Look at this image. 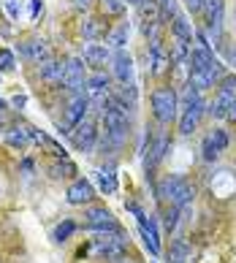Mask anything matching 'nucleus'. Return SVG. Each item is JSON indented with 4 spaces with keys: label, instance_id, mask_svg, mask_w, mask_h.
Returning a JSON list of instances; mask_svg holds the SVG:
<instances>
[{
    "label": "nucleus",
    "instance_id": "obj_25",
    "mask_svg": "<svg viewBox=\"0 0 236 263\" xmlns=\"http://www.w3.org/2000/svg\"><path fill=\"white\" fill-rule=\"evenodd\" d=\"M231 103H233V101L228 98V95L217 92V98L209 103V114L214 117V120H225V114H228V106H231Z\"/></svg>",
    "mask_w": 236,
    "mask_h": 263
},
{
    "label": "nucleus",
    "instance_id": "obj_13",
    "mask_svg": "<svg viewBox=\"0 0 236 263\" xmlns=\"http://www.w3.org/2000/svg\"><path fill=\"white\" fill-rule=\"evenodd\" d=\"M139 231H141V239H144L147 250H150L152 255L157 258V255H160V233H157L155 220H152V217L147 220V214H144V217L139 220Z\"/></svg>",
    "mask_w": 236,
    "mask_h": 263
},
{
    "label": "nucleus",
    "instance_id": "obj_32",
    "mask_svg": "<svg viewBox=\"0 0 236 263\" xmlns=\"http://www.w3.org/2000/svg\"><path fill=\"white\" fill-rule=\"evenodd\" d=\"M179 206H174V203H171V206L169 209H166V217H163V226H166V231H174L176 228V222H179Z\"/></svg>",
    "mask_w": 236,
    "mask_h": 263
},
{
    "label": "nucleus",
    "instance_id": "obj_38",
    "mask_svg": "<svg viewBox=\"0 0 236 263\" xmlns=\"http://www.w3.org/2000/svg\"><path fill=\"white\" fill-rule=\"evenodd\" d=\"M225 120H231V122H236V101L228 106V114H225Z\"/></svg>",
    "mask_w": 236,
    "mask_h": 263
},
{
    "label": "nucleus",
    "instance_id": "obj_27",
    "mask_svg": "<svg viewBox=\"0 0 236 263\" xmlns=\"http://www.w3.org/2000/svg\"><path fill=\"white\" fill-rule=\"evenodd\" d=\"M160 3V22H174L179 11H176V0H157Z\"/></svg>",
    "mask_w": 236,
    "mask_h": 263
},
{
    "label": "nucleus",
    "instance_id": "obj_14",
    "mask_svg": "<svg viewBox=\"0 0 236 263\" xmlns=\"http://www.w3.org/2000/svg\"><path fill=\"white\" fill-rule=\"evenodd\" d=\"M93 198H95V190L87 179H74V184L68 187V203H74V206H84Z\"/></svg>",
    "mask_w": 236,
    "mask_h": 263
},
{
    "label": "nucleus",
    "instance_id": "obj_28",
    "mask_svg": "<svg viewBox=\"0 0 236 263\" xmlns=\"http://www.w3.org/2000/svg\"><path fill=\"white\" fill-rule=\"evenodd\" d=\"M217 92H223V95H228L231 101H236V73L223 76V79H220V90H217Z\"/></svg>",
    "mask_w": 236,
    "mask_h": 263
},
{
    "label": "nucleus",
    "instance_id": "obj_9",
    "mask_svg": "<svg viewBox=\"0 0 236 263\" xmlns=\"http://www.w3.org/2000/svg\"><path fill=\"white\" fill-rule=\"evenodd\" d=\"M84 63L79 60V57H71V60L65 63V79H63V87L68 92H79L84 90Z\"/></svg>",
    "mask_w": 236,
    "mask_h": 263
},
{
    "label": "nucleus",
    "instance_id": "obj_19",
    "mask_svg": "<svg viewBox=\"0 0 236 263\" xmlns=\"http://www.w3.org/2000/svg\"><path fill=\"white\" fill-rule=\"evenodd\" d=\"M41 79H46V82H52V84H63V79H65V63H60V60H44L41 63Z\"/></svg>",
    "mask_w": 236,
    "mask_h": 263
},
{
    "label": "nucleus",
    "instance_id": "obj_29",
    "mask_svg": "<svg viewBox=\"0 0 236 263\" xmlns=\"http://www.w3.org/2000/svg\"><path fill=\"white\" fill-rule=\"evenodd\" d=\"M74 231H76V226H74L71 220H65V222H60V226H57V228L52 231V239H55V241H65Z\"/></svg>",
    "mask_w": 236,
    "mask_h": 263
},
{
    "label": "nucleus",
    "instance_id": "obj_34",
    "mask_svg": "<svg viewBox=\"0 0 236 263\" xmlns=\"http://www.w3.org/2000/svg\"><path fill=\"white\" fill-rule=\"evenodd\" d=\"M0 71H14V54L8 49H0Z\"/></svg>",
    "mask_w": 236,
    "mask_h": 263
},
{
    "label": "nucleus",
    "instance_id": "obj_36",
    "mask_svg": "<svg viewBox=\"0 0 236 263\" xmlns=\"http://www.w3.org/2000/svg\"><path fill=\"white\" fill-rule=\"evenodd\" d=\"M44 11V6H41V0H30V16L38 19V14Z\"/></svg>",
    "mask_w": 236,
    "mask_h": 263
},
{
    "label": "nucleus",
    "instance_id": "obj_31",
    "mask_svg": "<svg viewBox=\"0 0 236 263\" xmlns=\"http://www.w3.org/2000/svg\"><path fill=\"white\" fill-rule=\"evenodd\" d=\"M101 25L95 22V19H87V22L82 25V35L87 38V41H95V38H101Z\"/></svg>",
    "mask_w": 236,
    "mask_h": 263
},
{
    "label": "nucleus",
    "instance_id": "obj_4",
    "mask_svg": "<svg viewBox=\"0 0 236 263\" xmlns=\"http://www.w3.org/2000/svg\"><path fill=\"white\" fill-rule=\"evenodd\" d=\"M128 250V239L120 231H109V233H98V239H93V252L106 260H120Z\"/></svg>",
    "mask_w": 236,
    "mask_h": 263
},
{
    "label": "nucleus",
    "instance_id": "obj_3",
    "mask_svg": "<svg viewBox=\"0 0 236 263\" xmlns=\"http://www.w3.org/2000/svg\"><path fill=\"white\" fill-rule=\"evenodd\" d=\"M179 111V98H176L174 87H157L152 92V114L160 125H171Z\"/></svg>",
    "mask_w": 236,
    "mask_h": 263
},
{
    "label": "nucleus",
    "instance_id": "obj_39",
    "mask_svg": "<svg viewBox=\"0 0 236 263\" xmlns=\"http://www.w3.org/2000/svg\"><path fill=\"white\" fill-rule=\"evenodd\" d=\"M6 111V101H0V114H3Z\"/></svg>",
    "mask_w": 236,
    "mask_h": 263
},
{
    "label": "nucleus",
    "instance_id": "obj_18",
    "mask_svg": "<svg viewBox=\"0 0 236 263\" xmlns=\"http://www.w3.org/2000/svg\"><path fill=\"white\" fill-rule=\"evenodd\" d=\"M112 98L125 106L128 111H136V106H139V95H136V84H120L117 90L112 92Z\"/></svg>",
    "mask_w": 236,
    "mask_h": 263
},
{
    "label": "nucleus",
    "instance_id": "obj_16",
    "mask_svg": "<svg viewBox=\"0 0 236 263\" xmlns=\"http://www.w3.org/2000/svg\"><path fill=\"white\" fill-rule=\"evenodd\" d=\"M19 54L27 57V60H33V63H44L52 57V52H49V46L44 41H22L19 44Z\"/></svg>",
    "mask_w": 236,
    "mask_h": 263
},
{
    "label": "nucleus",
    "instance_id": "obj_26",
    "mask_svg": "<svg viewBox=\"0 0 236 263\" xmlns=\"http://www.w3.org/2000/svg\"><path fill=\"white\" fill-rule=\"evenodd\" d=\"M188 252H190V247L182 239H176L171 245V252H169V263H185L188 260Z\"/></svg>",
    "mask_w": 236,
    "mask_h": 263
},
{
    "label": "nucleus",
    "instance_id": "obj_20",
    "mask_svg": "<svg viewBox=\"0 0 236 263\" xmlns=\"http://www.w3.org/2000/svg\"><path fill=\"white\" fill-rule=\"evenodd\" d=\"M109 87H112V79L106 73H93V76H87V82H84V92L90 95V98H95V95H106Z\"/></svg>",
    "mask_w": 236,
    "mask_h": 263
},
{
    "label": "nucleus",
    "instance_id": "obj_17",
    "mask_svg": "<svg viewBox=\"0 0 236 263\" xmlns=\"http://www.w3.org/2000/svg\"><path fill=\"white\" fill-rule=\"evenodd\" d=\"M82 60L87 65H106L112 60V52L109 46H101V44H87L84 52H82Z\"/></svg>",
    "mask_w": 236,
    "mask_h": 263
},
{
    "label": "nucleus",
    "instance_id": "obj_1",
    "mask_svg": "<svg viewBox=\"0 0 236 263\" xmlns=\"http://www.w3.org/2000/svg\"><path fill=\"white\" fill-rule=\"evenodd\" d=\"M157 198L185 209V206H190V201L195 198V187L185 177L174 174V177H166L160 184H157Z\"/></svg>",
    "mask_w": 236,
    "mask_h": 263
},
{
    "label": "nucleus",
    "instance_id": "obj_30",
    "mask_svg": "<svg viewBox=\"0 0 236 263\" xmlns=\"http://www.w3.org/2000/svg\"><path fill=\"white\" fill-rule=\"evenodd\" d=\"M71 174H76V165L68 163L65 158H63V163L57 160V163L52 165V177H57V179H60V177H71Z\"/></svg>",
    "mask_w": 236,
    "mask_h": 263
},
{
    "label": "nucleus",
    "instance_id": "obj_35",
    "mask_svg": "<svg viewBox=\"0 0 236 263\" xmlns=\"http://www.w3.org/2000/svg\"><path fill=\"white\" fill-rule=\"evenodd\" d=\"M185 6H188V11H193V14H198L201 8H204V0H185Z\"/></svg>",
    "mask_w": 236,
    "mask_h": 263
},
{
    "label": "nucleus",
    "instance_id": "obj_21",
    "mask_svg": "<svg viewBox=\"0 0 236 263\" xmlns=\"http://www.w3.org/2000/svg\"><path fill=\"white\" fill-rule=\"evenodd\" d=\"M128 35H131V27H128V22H122V25H117L114 30L106 33V44H109L112 49H122L128 44Z\"/></svg>",
    "mask_w": 236,
    "mask_h": 263
},
{
    "label": "nucleus",
    "instance_id": "obj_33",
    "mask_svg": "<svg viewBox=\"0 0 236 263\" xmlns=\"http://www.w3.org/2000/svg\"><path fill=\"white\" fill-rule=\"evenodd\" d=\"M101 3H103V11L106 14H122L125 11V0H101Z\"/></svg>",
    "mask_w": 236,
    "mask_h": 263
},
{
    "label": "nucleus",
    "instance_id": "obj_2",
    "mask_svg": "<svg viewBox=\"0 0 236 263\" xmlns=\"http://www.w3.org/2000/svg\"><path fill=\"white\" fill-rule=\"evenodd\" d=\"M206 109V101L201 98V92L195 90L193 84H188V90L182 95V120H179V133L190 136L195 128H198V120Z\"/></svg>",
    "mask_w": 236,
    "mask_h": 263
},
{
    "label": "nucleus",
    "instance_id": "obj_11",
    "mask_svg": "<svg viewBox=\"0 0 236 263\" xmlns=\"http://www.w3.org/2000/svg\"><path fill=\"white\" fill-rule=\"evenodd\" d=\"M228 147V133L225 130H212L209 136L204 139V144H201V152H204V160H217V155Z\"/></svg>",
    "mask_w": 236,
    "mask_h": 263
},
{
    "label": "nucleus",
    "instance_id": "obj_23",
    "mask_svg": "<svg viewBox=\"0 0 236 263\" xmlns=\"http://www.w3.org/2000/svg\"><path fill=\"white\" fill-rule=\"evenodd\" d=\"M171 27H174V38H179V41H185V44H190L193 38H195V30L190 27V22H188L182 14L171 22Z\"/></svg>",
    "mask_w": 236,
    "mask_h": 263
},
{
    "label": "nucleus",
    "instance_id": "obj_6",
    "mask_svg": "<svg viewBox=\"0 0 236 263\" xmlns=\"http://www.w3.org/2000/svg\"><path fill=\"white\" fill-rule=\"evenodd\" d=\"M201 14L206 16V30L214 38V46H220L223 38V14H225V3L223 0H204Z\"/></svg>",
    "mask_w": 236,
    "mask_h": 263
},
{
    "label": "nucleus",
    "instance_id": "obj_22",
    "mask_svg": "<svg viewBox=\"0 0 236 263\" xmlns=\"http://www.w3.org/2000/svg\"><path fill=\"white\" fill-rule=\"evenodd\" d=\"M6 144H8V147H14V149H25L27 144H30V136H27V128H25V125L6 130Z\"/></svg>",
    "mask_w": 236,
    "mask_h": 263
},
{
    "label": "nucleus",
    "instance_id": "obj_37",
    "mask_svg": "<svg viewBox=\"0 0 236 263\" xmlns=\"http://www.w3.org/2000/svg\"><path fill=\"white\" fill-rule=\"evenodd\" d=\"M93 6V0H74V8H79V11H82V8H90Z\"/></svg>",
    "mask_w": 236,
    "mask_h": 263
},
{
    "label": "nucleus",
    "instance_id": "obj_12",
    "mask_svg": "<svg viewBox=\"0 0 236 263\" xmlns=\"http://www.w3.org/2000/svg\"><path fill=\"white\" fill-rule=\"evenodd\" d=\"M112 65H114V76L120 84H133V60L125 49H117L112 54Z\"/></svg>",
    "mask_w": 236,
    "mask_h": 263
},
{
    "label": "nucleus",
    "instance_id": "obj_8",
    "mask_svg": "<svg viewBox=\"0 0 236 263\" xmlns=\"http://www.w3.org/2000/svg\"><path fill=\"white\" fill-rule=\"evenodd\" d=\"M68 136H71L74 147H76L79 152H93V149H95L98 130H95V125H93V122H84V120H82V122H79Z\"/></svg>",
    "mask_w": 236,
    "mask_h": 263
},
{
    "label": "nucleus",
    "instance_id": "obj_24",
    "mask_svg": "<svg viewBox=\"0 0 236 263\" xmlns=\"http://www.w3.org/2000/svg\"><path fill=\"white\" fill-rule=\"evenodd\" d=\"M95 179H98V187H101L103 193H117V177H114V171L112 168H101V171H95Z\"/></svg>",
    "mask_w": 236,
    "mask_h": 263
},
{
    "label": "nucleus",
    "instance_id": "obj_5",
    "mask_svg": "<svg viewBox=\"0 0 236 263\" xmlns=\"http://www.w3.org/2000/svg\"><path fill=\"white\" fill-rule=\"evenodd\" d=\"M87 109H90V95H87L84 90L71 92V103H68L65 117H63V130H65V133H71L76 125L84 120V111H87Z\"/></svg>",
    "mask_w": 236,
    "mask_h": 263
},
{
    "label": "nucleus",
    "instance_id": "obj_10",
    "mask_svg": "<svg viewBox=\"0 0 236 263\" xmlns=\"http://www.w3.org/2000/svg\"><path fill=\"white\" fill-rule=\"evenodd\" d=\"M169 147H171V139L166 133H157L155 139H150V155H147V160H144V168H147V174H150L157 163H160L163 158H166V152H169Z\"/></svg>",
    "mask_w": 236,
    "mask_h": 263
},
{
    "label": "nucleus",
    "instance_id": "obj_15",
    "mask_svg": "<svg viewBox=\"0 0 236 263\" xmlns=\"http://www.w3.org/2000/svg\"><path fill=\"white\" fill-rule=\"evenodd\" d=\"M169 65H171V54H166L160 38H157V41L150 44V73L160 76V73H166V68H169Z\"/></svg>",
    "mask_w": 236,
    "mask_h": 263
},
{
    "label": "nucleus",
    "instance_id": "obj_7",
    "mask_svg": "<svg viewBox=\"0 0 236 263\" xmlns=\"http://www.w3.org/2000/svg\"><path fill=\"white\" fill-rule=\"evenodd\" d=\"M84 222H87V228L95 231V233L120 231V226H117V220H114V214H112L109 209H103V206H93V209H87Z\"/></svg>",
    "mask_w": 236,
    "mask_h": 263
}]
</instances>
